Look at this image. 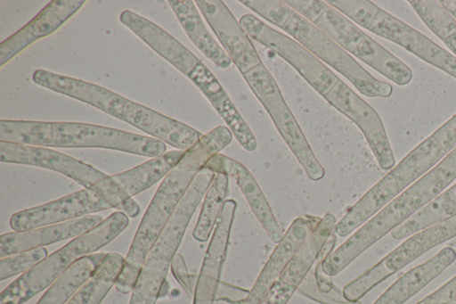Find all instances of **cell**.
<instances>
[{"label": "cell", "instance_id": "obj_31", "mask_svg": "<svg viewBox=\"0 0 456 304\" xmlns=\"http://www.w3.org/2000/svg\"><path fill=\"white\" fill-rule=\"evenodd\" d=\"M242 75L262 105L282 95L274 78L263 63Z\"/></svg>", "mask_w": 456, "mask_h": 304}, {"label": "cell", "instance_id": "obj_3", "mask_svg": "<svg viewBox=\"0 0 456 304\" xmlns=\"http://www.w3.org/2000/svg\"><path fill=\"white\" fill-rule=\"evenodd\" d=\"M32 79L42 87L95 107L177 150H189L203 136L187 124L94 83L43 69L35 70Z\"/></svg>", "mask_w": 456, "mask_h": 304}, {"label": "cell", "instance_id": "obj_15", "mask_svg": "<svg viewBox=\"0 0 456 304\" xmlns=\"http://www.w3.org/2000/svg\"><path fill=\"white\" fill-rule=\"evenodd\" d=\"M0 160L51 169L71 178L85 188L108 177L84 161L44 146L0 141Z\"/></svg>", "mask_w": 456, "mask_h": 304}, {"label": "cell", "instance_id": "obj_6", "mask_svg": "<svg viewBox=\"0 0 456 304\" xmlns=\"http://www.w3.org/2000/svg\"><path fill=\"white\" fill-rule=\"evenodd\" d=\"M246 7L281 28L321 62L346 77L361 94L370 97L390 96L389 83L374 78L314 24L280 0H240Z\"/></svg>", "mask_w": 456, "mask_h": 304}, {"label": "cell", "instance_id": "obj_5", "mask_svg": "<svg viewBox=\"0 0 456 304\" xmlns=\"http://www.w3.org/2000/svg\"><path fill=\"white\" fill-rule=\"evenodd\" d=\"M455 148L456 114L413 148L368 190L336 223L335 234L340 237L350 234Z\"/></svg>", "mask_w": 456, "mask_h": 304}, {"label": "cell", "instance_id": "obj_1", "mask_svg": "<svg viewBox=\"0 0 456 304\" xmlns=\"http://www.w3.org/2000/svg\"><path fill=\"white\" fill-rule=\"evenodd\" d=\"M226 126H218L185 151L180 160L163 178L135 232L124 265L115 283L121 293L133 291L145 258L197 174L206 163L232 141Z\"/></svg>", "mask_w": 456, "mask_h": 304}, {"label": "cell", "instance_id": "obj_26", "mask_svg": "<svg viewBox=\"0 0 456 304\" xmlns=\"http://www.w3.org/2000/svg\"><path fill=\"white\" fill-rule=\"evenodd\" d=\"M107 253L94 252L74 262L42 295L37 304H65L92 277Z\"/></svg>", "mask_w": 456, "mask_h": 304}, {"label": "cell", "instance_id": "obj_7", "mask_svg": "<svg viewBox=\"0 0 456 304\" xmlns=\"http://www.w3.org/2000/svg\"><path fill=\"white\" fill-rule=\"evenodd\" d=\"M287 5L314 24L348 53L396 85L405 86L412 70L399 58L364 33L352 21L321 0H285Z\"/></svg>", "mask_w": 456, "mask_h": 304}, {"label": "cell", "instance_id": "obj_2", "mask_svg": "<svg viewBox=\"0 0 456 304\" xmlns=\"http://www.w3.org/2000/svg\"><path fill=\"white\" fill-rule=\"evenodd\" d=\"M455 178L456 148L332 251L322 261V271L329 276L340 273L369 247L435 200Z\"/></svg>", "mask_w": 456, "mask_h": 304}, {"label": "cell", "instance_id": "obj_37", "mask_svg": "<svg viewBox=\"0 0 456 304\" xmlns=\"http://www.w3.org/2000/svg\"><path fill=\"white\" fill-rule=\"evenodd\" d=\"M440 4L456 20V0H441Z\"/></svg>", "mask_w": 456, "mask_h": 304}, {"label": "cell", "instance_id": "obj_14", "mask_svg": "<svg viewBox=\"0 0 456 304\" xmlns=\"http://www.w3.org/2000/svg\"><path fill=\"white\" fill-rule=\"evenodd\" d=\"M456 78V57L378 5L365 28Z\"/></svg>", "mask_w": 456, "mask_h": 304}, {"label": "cell", "instance_id": "obj_35", "mask_svg": "<svg viewBox=\"0 0 456 304\" xmlns=\"http://www.w3.org/2000/svg\"><path fill=\"white\" fill-rule=\"evenodd\" d=\"M416 304H456V275Z\"/></svg>", "mask_w": 456, "mask_h": 304}, {"label": "cell", "instance_id": "obj_9", "mask_svg": "<svg viewBox=\"0 0 456 304\" xmlns=\"http://www.w3.org/2000/svg\"><path fill=\"white\" fill-rule=\"evenodd\" d=\"M216 173L203 167L197 174L175 212L148 252L129 304H156L174 256L189 222L204 198Z\"/></svg>", "mask_w": 456, "mask_h": 304}, {"label": "cell", "instance_id": "obj_19", "mask_svg": "<svg viewBox=\"0 0 456 304\" xmlns=\"http://www.w3.org/2000/svg\"><path fill=\"white\" fill-rule=\"evenodd\" d=\"M321 218L305 214L293 220L278 242L246 298L238 304H262L269 290Z\"/></svg>", "mask_w": 456, "mask_h": 304}, {"label": "cell", "instance_id": "obj_18", "mask_svg": "<svg viewBox=\"0 0 456 304\" xmlns=\"http://www.w3.org/2000/svg\"><path fill=\"white\" fill-rule=\"evenodd\" d=\"M236 207L234 200H225L198 275L192 304L216 301Z\"/></svg>", "mask_w": 456, "mask_h": 304}, {"label": "cell", "instance_id": "obj_24", "mask_svg": "<svg viewBox=\"0 0 456 304\" xmlns=\"http://www.w3.org/2000/svg\"><path fill=\"white\" fill-rule=\"evenodd\" d=\"M456 259V251L446 246L427 261L418 265L390 285L373 304H403Z\"/></svg>", "mask_w": 456, "mask_h": 304}, {"label": "cell", "instance_id": "obj_17", "mask_svg": "<svg viewBox=\"0 0 456 304\" xmlns=\"http://www.w3.org/2000/svg\"><path fill=\"white\" fill-rule=\"evenodd\" d=\"M194 2L223 49L241 74L262 63L250 37L223 1L196 0Z\"/></svg>", "mask_w": 456, "mask_h": 304}, {"label": "cell", "instance_id": "obj_8", "mask_svg": "<svg viewBox=\"0 0 456 304\" xmlns=\"http://www.w3.org/2000/svg\"><path fill=\"white\" fill-rule=\"evenodd\" d=\"M128 224L129 218L125 213L114 211L98 226L75 237L21 274L1 292L0 304L25 303L52 285L74 262L113 241Z\"/></svg>", "mask_w": 456, "mask_h": 304}, {"label": "cell", "instance_id": "obj_30", "mask_svg": "<svg viewBox=\"0 0 456 304\" xmlns=\"http://www.w3.org/2000/svg\"><path fill=\"white\" fill-rule=\"evenodd\" d=\"M409 4L456 57V20L436 0H410Z\"/></svg>", "mask_w": 456, "mask_h": 304}, {"label": "cell", "instance_id": "obj_13", "mask_svg": "<svg viewBox=\"0 0 456 304\" xmlns=\"http://www.w3.org/2000/svg\"><path fill=\"white\" fill-rule=\"evenodd\" d=\"M324 98L360 128L379 167L384 170L392 169L395 159L378 112L341 79Z\"/></svg>", "mask_w": 456, "mask_h": 304}, {"label": "cell", "instance_id": "obj_36", "mask_svg": "<svg viewBox=\"0 0 456 304\" xmlns=\"http://www.w3.org/2000/svg\"><path fill=\"white\" fill-rule=\"evenodd\" d=\"M117 210L125 213L128 218H134L140 213V207L133 198L125 201Z\"/></svg>", "mask_w": 456, "mask_h": 304}, {"label": "cell", "instance_id": "obj_21", "mask_svg": "<svg viewBox=\"0 0 456 304\" xmlns=\"http://www.w3.org/2000/svg\"><path fill=\"white\" fill-rule=\"evenodd\" d=\"M204 167L215 173L232 176L270 239L274 243H278L282 239L284 233L281 226L276 220L256 180L243 164L226 155L217 153Z\"/></svg>", "mask_w": 456, "mask_h": 304}, {"label": "cell", "instance_id": "obj_20", "mask_svg": "<svg viewBox=\"0 0 456 304\" xmlns=\"http://www.w3.org/2000/svg\"><path fill=\"white\" fill-rule=\"evenodd\" d=\"M85 3V0H53L48 3L30 21L0 44V67L39 38L56 31Z\"/></svg>", "mask_w": 456, "mask_h": 304}, {"label": "cell", "instance_id": "obj_33", "mask_svg": "<svg viewBox=\"0 0 456 304\" xmlns=\"http://www.w3.org/2000/svg\"><path fill=\"white\" fill-rule=\"evenodd\" d=\"M297 292L316 302L322 304H361L358 301H349L341 292L335 285L331 291L328 292H320L314 276V269H311L301 284L298 286Z\"/></svg>", "mask_w": 456, "mask_h": 304}, {"label": "cell", "instance_id": "obj_12", "mask_svg": "<svg viewBox=\"0 0 456 304\" xmlns=\"http://www.w3.org/2000/svg\"><path fill=\"white\" fill-rule=\"evenodd\" d=\"M240 25L246 34L289 62L323 97L340 79L329 67L295 39L271 28L252 14H244Z\"/></svg>", "mask_w": 456, "mask_h": 304}, {"label": "cell", "instance_id": "obj_29", "mask_svg": "<svg viewBox=\"0 0 456 304\" xmlns=\"http://www.w3.org/2000/svg\"><path fill=\"white\" fill-rule=\"evenodd\" d=\"M228 175L216 173L203 200L201 210L192 232L199 242L208 240L225 201L228 191Z\"/></svg>", "mask_w": 456, "mask_h": 304}, {"label": "cell", "instance_id": "obj_11", "mask_svg": "<svg viewBox=\"0 0 456 304\" xmlns=\"http://www.w3.org/2000/svg\"><path fill=\"white\" fill-rule=\"evenodd\" d=\"M456 236V215L409 236L363 274L343 288L349 301H358L377 284L401 270L432 248Z\"/></svg>", "mask_w": 456, "mask_h": 304}, {"label": "cell", "instance_id": "obj_16", "mask_svg": "<svg viewBox=\"0 0 456 304\" xmlns=\"http://www.w3.org/2000/svg\"><path fill=\"white\" fill-rule=\"evenodd\" d=\"M336 223V218L331 213H326L321 218L271 287L262 304L288 303L316 262L321 250L334 232Z\"/></svg>", "mask_w": 456, "mask_h": 304}, {"label": "cell", "instance_id": "obj_25", "mask_svg": "<svg viewBox=\"0 0 456 304\" xmlns=\"http://www.w3.org/2000/svg\"><path fill=\"white\" fill-rule=\"evenodd\" d=\"M183 29L194 45L216 66L228 68L232 60L206 28L194 1L168 0Z\"/></svg>", "mask_w": 456, "mask_h": 304}, {"label": "cell", "instance_id": "obj_32", "mask_svg": "<svg viewBox=\"0 0 456 304\" xmlns=\"http://www.w3.org/2000/svg\"><path fill=\"white\" fill-rule=\"evenodd\" d=\"M44 247L25 251L0 259V280L23 274L47 257Z\"/></svg>", "mask_w": 456, "mask_h": 304}, {"label": "cell", "instance_id": "obj_23", "mask_svg": "<svg viewBox=\"0 0 456 304\" xmlns=\"http://www.w3.org/2000/svg\"><path fill=\"white\" fill-rule=\"evenodd\" d=\"M264 108L307 177L314 181L322 179L325 174L324 168L314 154L283 96L266 103Z\"/></svg>", "mask_w": 456, "mask_h": 304}, {"label": "cell", "instance_id": "obj_28", "mask_svg": "<svg viewBox=\"0 0 456 304\" xmlns=\"http://www.w3.org/2000/svg\"><path fill=\"white\" fill-rule=\"evenodd\" d=\"M124 261L125 258L118 253H107L92 277L66 304H100L115 285Z\"/></svg>", "mask_w": 456, "mask_h": 304}, {"label": "cell", "instance_id": "obj_22", "mask_svg": "<svg viewBox=\"0 0 456 304\" xmlns=\"http://www.w3.org/2000/svg\"><path fill=\"white\" fill-rule=\"evenodd\" d=\"M102 221L101 216L88 215L35 229L4 234L0 236V259L79 236Z\"/></svg>", "mask_w": 456, "mask_h": 304}, {"label": "cell", "instance_id": "obj_34", "mask_svg": "<svg viewBox=\"0 0 456 304\" xmlns=\"http://www.w3.org/2000/svg\"><path fill=\"white\" fill-rule=\"evenodd\" d=\"M171 271L182 288L189 296H193L198 279L197 275L189 274L183 257L175 253L171 263Z\"/></svg>", "mask_w": 456, "mask_h": 304}, {"label": "cell", "instance_id": "obj_27", "mask_svg": "<svg viewBox=\"0 0 456 304\" xmlns=\"http://www.w3.org/2000/svg\"><path fill=\"white\" fill-rule=\"evenodd\" d=\"M454 215H456V183L403 224L391 231V235L396 240L403 239Z\"/></svg>", "mask_w": 456, "mask_h": 304}, {"label": "cell", "instance_id": "obj_10", "mask_svg": "<svg viewBox=\"0 0 456 304\" xmlns=\"http://www.w3.org/2000/svg\"><path fill=\"white\" fill-rule=\"evenodd\" d=\"M125 201L114 177L108 176L89 188L12 214L10 226L16 232L35 229L118 209Z\"/></svg>", "mask_w": 456, "mask_h": 304}, {"label": "cell", "instance_id": "obj_4", "mask_svg": "<svg viewBox=\"0 0 456 304\" xmlns=\"http://www.w3.org/2000/svg\"><path fill=\"white\" fill-rule=\"evenodd\" d=\"M0 141L57 148H104L155 158L167 151L157 138L81 122L0 120Z\"/></svg>", "mask_w": 456, "mask_h": 304}]
</instances>
